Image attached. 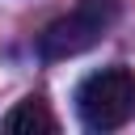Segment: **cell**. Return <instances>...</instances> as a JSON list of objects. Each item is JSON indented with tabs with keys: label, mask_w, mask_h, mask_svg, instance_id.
Instances as JSON below:
<instances>
[{
	"label": "cell",
	"mask_w": 135,
	"mask_h": 135,
	"mask_svg": "<svg viewBox=\"0 0 135 135\" xmlns=\"http://www.w3.org/2000/svg\"><path fill=\"white\" fill-rule=\"evenodd\" d=\"M76 114L89 131H118L135 118V68H101L80 80Z\"/></svg>",
	"instance_id": "1"
},
{
	"label": "cell",
	"mask_w": 135,
	"mask_h": 135,
	"mask_svg": "<svg viewBox=\"0 0 135 135\" xmlns=\"http://www.w3.org/2000/svg\"><path fill=\"white\" fill-rule=\"evenodd\" d=\"M0 127H4L8 135H51V131H59V122H55V114L46 110L42 97H25V101H17V105L4 114Z\"/></svg>",
	"instance_id": "3"
},
{
	"label": "cell",
	"mask_w": 135,
	"mask_h": 135,
	"mask_svg": "<svg viewBox=\"0 0 135 135\" xmlns=\"http://www.w3.org/2000/svg\"><path fill=\"white\" fill-rule=\"evenodd\" d=\"M114 21H118V0H80L76 8H68L63 17H55L38 34V55L42 59L84 55L89 46H97L110 34Z\"/></svg>",
	"instance_id": "2"
}]
</instances>
